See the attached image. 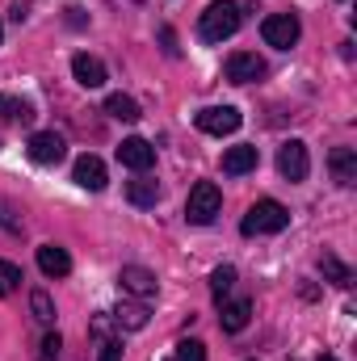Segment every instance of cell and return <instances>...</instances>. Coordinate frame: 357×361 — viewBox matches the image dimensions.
<instances>
[{"label": "cell", "instance_id": "1", "mask_svg": "<svg viewBox=\"0 0 357 361\" xmlns=\"http://www.w3.org/2000/svg\"><path fill=\"white\" fill-rule=\"evenodd\" d=\"M240 21H244V13H240L236 0H214V4H206V13L198 17V38H202V42H223V38H231V34L240 30Z\"/></svg>", "mask_w": 357, "mask_h": 361}, {"label": "cell", "instance_id": "2", "mask_svg": "<svg viewBox=\"0 0 357 361\" xmlns=\"http://www.w3.org/2000/svg\"><path fill=\"white\" fill-rule=\"evenodd\" d=\"M286 223H290V210H286L282 202H273V197H261V202L244 214L240 231H244V235H277V231H286Z\"/></svg>", "mask_w": 357, "mask_h": 361}, {"label": "cell", "instance_id": "3", "mask_svg": "<svg viewBox=\"0 0 357 361\" xmlns=\"http://www.w3.org/2000/svg\"><path fill=\"white\" fill-rule=\"evenodd\" d=\"M219 210H223V193H219V185H214V180H198V185L189 189L185 219H189L193 227H206V223L219 219Z\"/></svg>", "mask_w": 357, "mask_h": 361}, {"label": "cell", "instance_id": "4", "mask_svg": "<svg viewBox=\"0 0 357 361\" xmlns=\"http://www.w3.org/2000/svg\"><path fill=\"white\" fill-rule=\"evenodd\" d=\"M193 122H198V130L202 135H236L240 130V122H244V114L236 109V105H210V109H202V114H193Z\"/></svg>", "mask_w": 357, "mask_h": 361}, {"label": "cell", "instance_id": "5", "mask_svg": "<svg viewBox=\"0 0 357 361\" xmlns=\"http://www.w3.org/2000/svg\"><path fill=\"white\" fill-rule=\"evenodd\" d=\"M261 34H265L269 47H277V51H290L294 42H298V34H303V25H298V17L294 13H273L261 21Z\"/></svg>", "mask_w": 357, "mask_h": 361}, {"label": "cell", "instance_id": "6", "mask_svg": "<svg viewBox=\"0 0 357 361\" xmlns=\"http://www.w3.org/2000/svg\"><path fill=\"white\" fill-rule=\"evenodd\" d=\"M277 173H282L286 180H307V173H311L307 143H298V139L282 143V147H277Z\"/></svg>", "mask_w": 357, "mask_h": 361}, {"label": "cell", "instance_id": "7", "mask_svg": "<svg viewBox=\"0 0 357 361\" xmlns=\"http://www.w3.org/2000/svg\"><path fill=\"white\" fill-rule=\"evenodd\" d=\"M265 72H269L265 59L253 55V51H236V55L227 59V80H231V85H257Z\"/></svg>", "mask_w": 357, "mask_h": 361}, {"label": "cell", "instance_id": "8", "mask_svg": "<svg viewBox=\"0 0 357 361\" xmlns=\"http://www.w3.org/2000/svg\"><path fill=\"white\" fill-rule=\"evenodd\" d=\"M63 156H68L63 135H55V130H38V135H30V160H34V164H59Z\"/></svg>", "mask_w": 357, "mask_h": 361}, {"label": "cell", "instance_id": "9", "mask_svg": "<svg viewBox=\"0 0 357 361\" xmlns=\"http://www.w3.org/2000/svg\"><path fill=\"white\" fill-rule=\"evenodd\" d=\"M118 286L126 290V294H135L139 302H147V298H156V273L143 269V265H122V273H118Z\"/></svg>", "mask_w": 357, "mask_h": 361}, {"label": "cell", "instance_id": "10", "mask_svg": "<svg viewBox=\"0 0 357 361\" xmlns=\"http://www.w3.org/2000/svg\"><path fill=\"white\" fill-rule=\"evenodd\" d=\"M118 160H122L131 173H147V169L156 164V147H152L147 139H122V147H118Z\"/></svg>", "mask_w": 357, "mask_h": 361}, {"label": "cell", "instance_id": "11", "mask_svg": "<svg viewBox=\"0 0 357 361\" xmlns=\"http://www.w3.org/2000/svg\"><path fill=\"white\" fill-rule=\"evenodd\" d=\"M257 169V147L253 143H240V147H227L223 152V173L227 177H244Z\"/></svg>", "mask_w": 357, "mask_h": 361}, {"label": "cell", "instance_id": "12", "mask_svg": "<svg viewBox=\"0 0 357 361\" xmlns=\"http://www.w3.org/2000/svg\"><path fill=\"white\" fill-rule=\"evenodd\" d=\"M72 177H76V185H80V189H92V193H97V189H105V164H101V160H97V156H80V160H76V169H72Z\"/></svg>", "mask_w": 357, "mask_h": 361}, {"label": "cell", "instance_id": "13", "mask_svg": "<svg viewBox=\"0 0 357 361\" xmlns=\"http://www.w3.org/2000/svg\"><path fill=\"white\" fill-rule=\"evenodd\" d=\"M328 169H332V180L337 185H353L357 180V152L353 147H332Z\"/></svg>", "mask_w": 357, "mask_h": 361}, {"label": "cell", "instance_id": "14", "mask_svg": "<svg viewBox=\"0 0 357 361\" xmlns=\"http://www.w3.org/2000/svg\"><path fill=\"white\" fill-rule=\"evenodd\" d=\"M38 269L47 273V277H68L72 273V257L59 244H42L38 248Z\"/></svg>", "mask_w": 357, "mask_h": 361}, {"label": "cell", "instance_id": "15", "mask_svg": "<svg viewBox=\"0 0 357 361\" xmlns=\"http://www.w3.org/2000/svg\"><path fill=\"white\" fill-rule=\"evenodd\" d=\"M72 76L85 85V89H101L105 85V63L97 55H76L72 59Z\"/></svg>", "mask_w": 357, "mask_h": 361}, {"label": "cell", "instance_id": "16", "mask_svg": "<svg viewBox=\"0 0 357 361\" xmlns=\"http://www.w3.org/2000/svg\"><path fill=\"white\" fill-rule=\"evenodd\" d=\"M248 315H253V302L248 298H236V302H223L219 324H223V332H244L248 328Z\"/></svg>", "mask_w": 357, "mask_h": 361}, {"label": "cell", "instance_id": "17", "mask_svg": "<svg viewBox=\"0 0 357 361\" xmlns=\"http://www.w3.org/2000/svg\"><path fill=\"white\" fill-rule=\"evenodd\" d=\"M114 324L118 328H126V332H139V328H147V302H122L118 311H114Z\"/></svg>", "mask_w": 357, "mask_h": 361}, {"label": "cell", "instance_id": "18", "mask_svg": "<svg viewBox=\"0 0 357 361\" xmlns=\"http://www.w3.org/2000/svg\"><path fill=\"white\" fill-rule=\"evenodd\" d=\"M105 114L118 118V122H139V101L126 97V92H109L105 97Z\"/></svg>", "mask_w": 357, "mask_h": 361}, {"label": "cell", "instance_id": "19", "mask_svg": "<svg viewBox=\"0 0 357 361\" xmlns=\"http://www.w3.org/2000/svg\"><path fill=\"white\" fill-rule=\"evenodd\" d=\"M126 197H131L135 206H156V202H160V185L147 180V177H135V180H126Z\"/></svg>", "mask_w": 357, "mask_h": 361}, {"label": "cell", "instance_id": "20", "mask_svg": "<svg viewBox=\"0 0 357 361\" xmlns=\"http://www.w3.org/2000/svg\"><path fill=\"white\" fill-rule=\"evenodd\" d=\"M320 273H324L332 286H353V269H349V265H341L332 252H324V257H320Z\"/></svg>", "mask_w": 357, "mask_h": 361}, {"label": "cell", "instance_id": "21", "mask_svg": "<svg viewBox=\"0 0 357 361\" xmlns=\"http://www.w3.org/2000/svg\"><path fill=\"white\" fill-rule=\"evenodd\" d=\"M30 311H34L38 324H55V302H51L47 290H34V294H30Z\"/></svg>", "mask_w": 357, "mask_h": 361}, {"label": "cell", "instance_id": "22", "mask_svg": "<svg viewBox=\"0 0 357 361\" xmlns=\"http://www.w3.org/2000/svg\"><path fill=\"white\" fill-rule=\"evenodd\" d=\"M231 286H236V269H231V265H219V269L210 273V294H214L219 302L227 298V290H231Z\"/></svg>", "mask_w": 357, "mask_h": 361}, {"label": "cell", "instance_id": "23", "mask_svg": "<svg viewBox=\"0 0 357 361\" xmlns=\"http://www.w3.org/2000/svg\"><path fill=\"white\" fill-rule=\"evenodd\" d=\"M0 114L13 118V122H30V118H34V109H30L25 101H17V97H0Z\"/></svg>", "mask_w": 357, "mask_h": 361}, {"label": "cell", "instance_id": "24", "mask_svg": "<svg viewBox=\"0 0 357 361\" xmlns=\"http://www.w3.org/2000/svg\"><path fill=\"white\" fill-rule=\"evenodd\" d=\"M177 361H206V345H202V341H181Z\"/></svg>", "mask_w": 357, "mask_h": 361}, {"label": "cell", "instance_id": "25", "mask_svg": "<svg viewBox=\"0 0 357 361\" xmlns=\"http://www.w3.org/2000/svg\"><path fill=\"white\" fill-rule=\"evenodd\" d=\"M59 349H63L59 332H47V336H42V361H55L59 357Z\"/></svg>", "mask_w": 357, "mask_h": 361}, {"label": "cell", "instance_id": "26", "mask_svg": "<svg viewBox=\"0 0 357 361\" xmlns=\"http://www.w3.org/2000/svg\"><path fill=\"white\" fill-rule=\"evenodd\" d=\"M97 361H122V341H105Z\"/></svg>", "mask_w": 357, "mask_h": 361}, {"label": "cell", "instance_id": "27", "mask_svg": "<svg viewBox=\"0 0 357 361\" xmlns=\"http://www.w3.org/2000/svg\"><path fill=\"white\" fill-rule=\"evenodd\" d=\"M0 277H4V281H8V290H13V286L21 281V269H17V265H8V261H0Z\"/></svg>", "mask_w": 357, "mask_h": 361}, {"label": "cell", "instance_id": "28", "mask_svg": "<svg viewBox=\"0 0 357 361\" xmlns=\"http://www.w3.org/2000/svg\"><path fill=\"white\" fill-rule=\"evenodd\" d=\"M8 17H13V21H17V25H21V21H25V17H30V4H25V0H17V4H13V13H8Z\"/></svg>", "mask_w": 357, "mask_h": 361}, {"label": "cell", "instance_id": "29", "mask_svg": "<svg viewBox=\"0 0 357 361\" xmlns=\"http://www.w3.org/2000/svg\"><path fill=\"white\" fill-rule=\"evenodd\" d=\"M160 42H164L169 55H177V34H173V30H160Z\"/></svg>", "mask_w": 357, "mask_h": 361}, {"label": "cell", "instance_id": "30", "mask_svg": "<svg viewBox=\"0 0 357 361\" xmlns=\"http://www.w3.org/2000/svg\"><path fill=\"white\" fill-rule=\"evenodd\" d=\"M0 223H4V227H8V231H21V223H17V219H13V214H8V206H4V202H0Z\"/></svg>", "mask_w": 357, "mask_h": 361}, {"label": "cell", "instance_id": "31", "mask_svg": "<svg viewBox=\"0 0 357 361\" xmlns=\"http://www.w3.org/2000/svg\"><path fill=\"white\" fill-rule=\"evenodd\" d=\"M0 294H8V281H4V277H0Z\"/></svg>", "mask_w": 357, "mask_h": 361}, {"label": "cell", "instance_id": "32", "mask_svg": "<svg viewBox=\"0 0 357 361\" xmlns=\"http://www.w3.org/2000/svg\"><path fill=\"white\" fill-rule=\"evenodd\" d=\"M320 361H337V357H320Z\"/></svg>", "mask_w": 357, "mask_h": 361}, {"label": "cell", "instance_id": "33", "mask_svg": "<svg viewBox=\"0 0 357 361\" xmlns=\"http://www.w3.org/2000/svg\"><path fill=\"white\" fill-rule=\"evenodd\" d=\"M0 38H4V25H0Z\"/></svg>", "mask_w": 357, "mask_h": 361}]
</instances>
